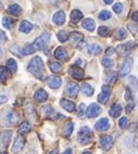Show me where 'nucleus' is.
<instances>
[{
  "label": "nucleus",
  "instance_id": "a18cd8bd",
  "mask_svg": "<svg viewBox=\"0 0 138 154\" xmlns=\"http://www.w3.org/2000/svg\"><path fill=\"white\" fill-rule=\"evenodd\" d=\"M115 79H116V75H115V73L114 72H110V74H108V83L109 84H114V82H115Z\"/></svg>",
  "mask_w": 138,
  "mask_h": 154
},
{
  "label": "nucleus",
  "instance_id": "3c124183",
  "mask_svg": "<svg viewBox=\"0 0 138 154\" xmlns=\"http://www.w3.org/2000/svg\"><path fill=\"white\" fill-rule=\"evenodd\" d=\"M0 40H7V36H6V33L3 32V30L0 29Z\"/></svg>",
  "mask_w": 138,
  "mask_h": 154
},
{
  "label": "nucleus",
  "instance_id": "c85d7f7f",
  "mask_svg": "<svg viewBox=\"0 0 138 154\" xmlns=\"http://www.w3.org/2000/svg\"><path fill=\"white\" fill-rule=\"evenodd\" d=\"M36 51V48L34 47L33 44H27L25 45L24 47L22 48V53L24 55H30V54H33L34 52Z\"/></svg>",
  "mask_w": 138,
  "mask_h": 154
},
{
  "label": "nucleus",
  "instance_id": "e433bc0d",
  "mask_svg": "<svg viewBox=\"0 0 138 154\" xmlns=\"http://www.w3.org/2000/svg\"><path fill=\"white\" fill-rule=\"evenodd\" d=\"M1 23H2L3 27L8 28V29H10V28H11L12 26H13V24H14L13 20L10 19V17H3L2 20H1Z\"/></svg>",
  "mask_w": 138,
  "mask_h": 154
},
{
  "label": "nucleus",
  "instance_id": "473e14b6",
  "mask_svg": "<svg viewBox=\"0 0 138 154\" xmlns=\"http://www.w3.org/2000/svg\"><path fill=\"white\" fill-rule=\"evenodd\" d=\"M10 77V74H9V71L7 67H3V66H0V82H6Z\"/></svg>",
  "mask_w": 138,
  "mask_h": 154
},
{
  "label": "nucleus",
  "instance_id": "f03ea898",
  "mask_svg": "<svg viewBox=\"0 0 138 154\" xmlns=\"http://www.w3.org/2000/svg\"><path fill=\"white\" fill-rule=\"evenodd\" d=\"M94 138V132L91 131V129L89 127H82L78 131V142L82 144V146H85V144H88L91 142Z\"/></svg>",
  "mask_w": 138,
  "mask_h": 154
},
{
  "label": "nucleus",
  "instance_id": "aec40b11",
  "mask_svg": "<svg viewBox=\"0 0 138 154\" xmlns=\"http://www.w3.org/2000/svg\"><path fill=\"white\" fill-rule=\"evenodd\" d=\"M82 26L85 28L86 30H88V32H94L95 30V27H96V24H95V21L93 19H85L82 22Z\"/></svg>",
  "mask_w": 138,
  "mask_h": 154
},
{
  "label": "nucleus",
  "instance_id": "c756f323",
  "mask_svg": "<svg viewBox=\"0 0 138 154\" xmlns=\"http://www.w3.org/2000/svg\"><path fill=\"white\" fill-rule=\"evenodd\" d=\"M7 69L11 72V73H15L17 69V61L14 60V59H9V60L7 61Z\"/></svg>",
  "mask_w": 138,
  "mask_h": 154
},
{
  "label": "nucleus",
  "instance_id": "2eb2a0df",
  "mask_svg": "<svg viewBox=\"0 0 138 154\" xmlns=\"http://www.w3.org/2000/svg\"><path fill=\"white\" fill-rule=\"evenodd\" d=\"M61 84H62L61 77L55 76V75L48 77V86H49L51 89H58L61 86Z\"/></svg>",
  "mask_w": 138,
  "mask_h": 154
},
{
  "label": "nucleus",
  "instance_id": "a211bd4d",
  "mask_svg": "<svg viewBox=\"0 0 138 154\" xmlns=\"http://www.w3.org/2000/svg\"><path fill=\"white\" fill-rule=\"evenodd\" d=\"M53 55H55V58L59 61H64L67 59V52H66V50L62 47L57 48L55 53H53Z\"/></svg>",
  "mask_w": 138,
  "mask_h": 154
},
{
  "label": "nucleus",
  "instance_id": "412c9836",
  "mask_svg": "<svg viewBox=\"0 0 138 154\" xmlns=\"http://www.w3.org/2000/svg\"><path fill=\"white\" fill-rule=\"evenodd\" d=\"M109 113H110V115L112 116V117H119L122 113L121 104H120V103H114V104L111 106Z\"/></svg>",
  "mask_w": 138,
  "mask_h": 154
},
{
  "label": "nucleus",
  "instance_id": "5fc2aeb1",
  "mask_svg": "<svg viewBox=\"0 0 138 154\" xmlns=\"http://www.w3.org/2000/svg\"><path fill=\"white\" fill-rule=\"evenodd\" d=\"M62 154H73V151H72V149H66L65 151L63 152Z\"/></svg>",
  "mask_w": 138,
  "mask_h": 154
},
{
  "label": "nucleus",
  "instance_id": "cd10ccee",
  "mask_svg": "<svg viewBox=\"0 0 138 154\" xmlns=\"http://www.w3.org/2000/svg\"><path fill=\"white\" fill-rule=\"evenodd\" d=\"M8 12L14 17H19L20 14L22 13V9L21 7L17 6V5H11V6L8 7Z\"/></svg>",
  "mask_w": 138,
  "mask_h": 154
},
{
  "label": "nucleus",
  "instance_id": "6e6552de",
  "mask_svg": "<svg viewBox=\"0 0 138 154\" xmlns=\"http://www.w3.org/2000/svg\"><path fill=\"white\" fill-rule=\"evenodd\" d=\"M25 146V138L23 135H20L17 136V138H15V140H14L13 142V146H12V151L14 152V153H19V152H21L24 149Z\"/></svg>",
  "mask_w": 138,
  "mask_h": 154
},
{
  "label": "nucleus",
  "instance_id": "4be33fe9",
  "mask_svg": "<svg viewBox=\"0 0 138 154\" xmlns=\"http://www.w3.org/2000/svg\"><path fill=\"white\" fill-rule=\"evenodd\" d=\"M42 113L45 114V116L49 119H55V110H53L52 106H50V105H44L42 109Z\"/></svg>",
  "mask_w": 138,
  "mask_h": 154
},
{
  "label": "nucleus",
  "instance_id": "49530a36",
  "mask_svg": "<svg viewBox=\"0 0 138 154\" xmlns=\"http://www.w3.org/2000/svg\"><path fill=\"white\" fill-rule=\"evenodd\" d=\"M127 27L130 28V30L132 32L133 35H137V32H138L137 25H136V24H133V23H130V24L127 25Z\"/></svg>",
  "mask_w": 138,
  "mask_h": 154
},
{
  "label": "nucleus",
  "instance_id": "8fccbe9b",
  "mask_svg": "<svg viewBox=\"0 0 138 154\" xmlns=\"http://www.w3.org/2000/svg\"><path fill=\"white\" fill-rule=\"evenodd\" d=\"M8 101V97L6 94H0V104H3Z\"/></svg>",
  "mask_w": 138,
  "mask_h": 154
},
{
  "label": "nucleus",
  "instance_id": "7ed1b4c3",
  "mask_svg": "<svg viewBox=\"0 0 138 154\" xmlns=\"http://www.w3.org/2000/svg\"><path fill=\"white\" fill-rule=\"evenodd\" d=\"M50 40V33H47V32H45L42 33V35L39 36L38 38L35 39V42H34V47L36 48V50H44L45 48L47 47L48 42Z\"/></svg>",
  "mask_w": 138,
  "mask_h": 154
},
{
  "label": "nucleus",
  "instance_id": "864d4df0",
  "mask_svg": "<svg viewBox=\"0 0 138 154\" xmlns=\"http://www.w3.org/2000/svg\"><path fill=\"white\" fill-rule=\"evenodd\" d=\"M137 17H138V12L137 11H135V12H134V13H133L132 14V19H133V21H134V22H137Z\"/></svg>",
  "mask_w": 138,
  "mask_h": 154
},
{
  "label": "nucleus",
  "instance_id": "39448f33",
  "mask_svg": "<svg viewBox=\"0 0 138 154\" xmlns=\"http://www.w3.org/2000/svg\"><path fill=\"white\" fill-rule=\"evenodd\" d=\"M134 47H135V44L133 42H127V44L119 45V46L116 47L115 51L120 57H125V55H128L132 52Z\"/></svg>",
  "mask_w": 138,
  "mask_h": 154
},
{
  "label": "nucleus",
  "instance_id": "9b49d317",
  "mask_svg": "<svg viewBox=\"0 0 138 154\" xmlns=\"http://www.w3.org/2000/svg\"><path fill=\"white\" fill-rule=\"evenodd\" d=\"M80 92V86L76 83H73V82H70L66 86V94H69V97L71 98H76Z\"/></svg>",
  "mask_w": 138,
  "mask_h": 154
},
{
  "label": "nucleus",
  "instance_id": "4c0bfd02",
  "mask_svg": "<svg viewBox=\"0 0 138 154\" xmlns=\"http://www.w3.org/2000/svg\"><path fill=\"white\" fill-rule=\"evenodd\" d=\"M57 37H58V40L60 42H65L69 40V34L66 33L65 30H60L58 35H57Z\"/></svg>",
  "mask_w": 138,
  "mask_h": 154
},
{
  "label": "nucleus",
  "instance_id": "f3484780",
  "mask_svg": "<svg viewBox=\"0 0 138 154\" xmlns=\"http://www.w3.org/2000/svg\"><path fill=\"white\" fill-rule=\"evenodd\" d=\"M53 23H55V25H62L64 24V22H65V13H64V11H58L55 12V14H53Z\"/></svg>",
  "mask_w": 138,
  "mask_h": 154
},
{
  "label": "nucleus",
  "instance_id": "dca6fc26",
  "mask_svg": "<svg viewBox=\"0 0 138 154\" xmlns=\"http://www.w3.org/2000/svg\"><path fill=\"white\" fill-rule=\"evenodd\" d=\"M34 99L36 100L37 102H39V103H42V102L47 101V99H48L47 91L45 90V89H38V90H36L35 94H34Z\"/></svg>",
  "mask_w": 138,
  "mask_h": 154
},
{
  "label": "nucleus",
  "instance_id": "f8f14e48",
  "mask_svg": "<svg viewBox=\"0 0 138 154\" xmlns=\"http://www.w3.org/2000/svg\"><path fill=\"white\" fill-rule=\"evenodd\" d=\"M100 144H101L102 149L105 150V151H108L112 148V144H113V139L111 136L108 135H103L100 137Z\"/></svg>",
  "mask_w": 138,
  "mask_h": 154
},
{
  "label": "nucleus",
  "instance_id": "4468645a",
  "mask_svg": "<svg viewBox=\"0 0 138 154\" xmlns=\"http://www.w3.org/2000/svg\"><path fill=\"white\" fill-rule=\"evenodd\" d=\"M110 128V122H109L108 119H100L99 121L97 122L95 124V129L98 130V131H105Z\"/></svg>",
  "mask_w": 138,
  "mask_h": 154
},
{
  "label": "nucleus",
  "instance_id": "20e7f679",
  "mask_svg": "<svg viewBox=\"0 0 138 154\" xmlns=\"http://www.w3.org/2000/svg\"><path fill=\"white\" fill-rule=\"evenodd\" d=\"M11 137L12 132L10 130L0 132V154H3V152L7 150L9 143H10V140H11Z\"/></svg>",
  "mask_w": 138,
  "mask_h": 154
},
{
  "label": "nucleus",
  "instance_id": "6e6d98bb",
  "mask_svg": "<svg viewBox=\"0 0 138 154\" xmlns=\"http://www.w3.org/2000/svg\"><path fill=\"white\" fill-rule=\"evenodd\" d=\"M105 1V3H107V5H111V3L113 2V0H103Z\"/></svg>",
  "mask_w": 138,
  "mask_h": 154
},
{
  "label": "nucleus",
  "instance_id": "09e8293b",
  "mask_svg": "<svg viewBox=\"0 0 138 154\" xmlns=\"http://www.w3.org/2000/svg\"><path fill=\"white\" fill-rule=\"evenodd\" d=\"M113 53H115V49H114V48H112V47L108 48V49H107V51H105V54H107V57H111Z\"/></svg>",
  "mask_w": 138,
  "mask_h": 154
},
{
  "label": "nucleus",
  "instance_id": "2f4dec72",
  "mask_svg": "<svg viewBox=\"0 0 138 154\" xmlns=\"http://www.w3.org/2000/svg\"><path fill=\"white\" fill-rule=\"evenodd\" d=\"M102 49L101 47H100L99 45H90L88 47V53L89 54H99V53H101Z\"/></svg>",
  "mask_w": 138,
  "mask_h": 154
},
{
  "label": "nucleus",
  "instance_id": "1a4fd4ad",
  "mask_svg": "<svg viewBox=\"0 0 138 154\" xmlns=\"http://www.w3.org/2000/svg\"><path fill=\"white\" fill-rule=\"evenodd\" d=\"M101 113V107L96 103H91L88 106V109H86V116L88 119H95Z\"/></svg>",
  "mask_w": 138,
  "mask_h": 154
},
{
  "label": "nucleus",
  "instance_id": "393cba45",
  "mask_svg": "<svg viewBox=\"0 0 138 154\" xmlns=\"http://www.w3.org/2000/svg\"><path fill=\"white\" fill-rule=\"evenodd\" d=\"M80 88H82V91H83V94H85V96L87 97H91L93 94H94V88H93V86L89 85V84L87 83H84L83 85H82V87H80Z\"/></svg>",
  "mask_w": 138,
  "mask_h": 154
},
{
  "label": "nucleus",
  "instance_id": "bb28decb",
  "mask_svg": "<svg viewBox=\"0 0 138 154\" xmlns=\"http://www.w3.org/2000/svg\"><path fill=\"white\" fill-rule=\"evenodd\" d=\"M32 129V126L28 122H23L22 124L20 125L19 127V134L20 135H25V134H28Z\"/></svg>",
  "mask_w": 138,
  "mask_h": 154
},
{
  "label": "nucleus",
  "instance_id": "ea45409f",
  "mask_svg": "<svg viewBox=\"0 0 138 154\" xmlns=\"http://www.w3.org/2000/svg\"><path fill=\"white\" fill-rule=\"evenodd\" d=\"M99 20L101 21H107V20H110L111 19V13L110 11H107V10H102L101 12L99 13Z\"/></svg>",
  "mask_w": 138,
  "mask_h": 154
},
{
  "label": "nucleus",
  "instance_id": "ddd939ff",
  "mask_svg": "<svg viewBox=\"0 0 138 154\" xmlns=\"http://www.w3.org/2000/svg\"><path fill=\"white\" fill-rule=\"evenodd\" d=\"M70 74H71V76H72L74 79L80 80L84 77V71L80 69V66L75 64V65H72L70 67Z\"/></svg>",
  "mask_w": 138,
  "mask_h": 154
},
{
  "label": "nucleus",
  "instance_id": "58836bf2",
  "mask_svg": "<svg viewBox=\"0 0 138 154\" xmlns=\"http://www.w3.org/2000/svg\"><path fill=\"white\" fill-rule=\"evenodd\" d=\"M98 35L101 36V37H108L110 35V30L107 26H100L98 28Z\"/></svg>",
  "mask_w": 138,
  "mask_h": 154
},
{
  "label": "nucleus",
  "instance_id": "13d9d810",
  "mask_svg": "<svg viewBox=\"0 0 138 154\" xmlns=\"http://www.w3.org/2000/svg\"><path fill=\"white\" fill-rule=\"evenodd\" d=\"M2 55V50H1V48H0V57Z\"/></svg>",
  "mask_w": 138,
  "mask_h": 154
},
{
  "label": "nucleus",
  "instance_id": "6ab92c4d",
  "mask_svg": "<svg viewBox=\"0 0 138 154\" xmlns=\"http://www.w3.org/2000/svg\"><path fill=\"white\" fill-rule=\"evenodd\" d=\"M60 105L63 107L64 110L67 111V112L72 113L75 111V103L72 101H69V100H66V99H61Z\"/></svg>",
  "mask_w": 138,
  "mask_h": 154
},
{
  "label": "nucleus",
  "instance_id": "603ef678",
  "mask_svg": "<svg viewBox=\"0 0 138 154\" xmlns=\"http://www.w3.org/2000/svg\"><path fill=\"white\" fill-rule=\"evenodd\" d=\"M11 51H13V52H15V54L19 55V57H22V54H21V51H19V48H17V47L11 48Z\"/></svg>",
  "mask_w": 138,
  "mask_h": 154
},
{
  "label": "nucleus",
  "instance_id": "9d476101",
  "mask_svg": "<svg viewBox=\"0 0 138 154\" xmlns=\"http://www.w3.org/2000/svg\"><path fill=\"white\" fill-rule=\"evenodd\" d=\"M19 121V114L14 111H10L7 113L6 117H5V122H6L7 126H13L15 125Z\"/></svg>",
  "mask_w": 138,
  "mask_h": 154
},
{
  "label": "nucleus",
  "instance_id": "0eeeda50",
  "mask_svg": "<svg viewBox=\"0 0 138 154\" xmlns=\"http://www.w3.org/2000/svg\"><path fill=\"white\" fill-rule=\"evenodd\" d=\"M132 66H133V59L132 58L125 59L121 65V69H120V77H125L127 74H130V72L132 71Z\"/></svg>",
  "mask_w": 138,
  "mask_h": 154
},
{
  "label": "nucleus",
  "instance_id": "f704fd0d",
  "mask_svg": "<svg viewBox=\"0 0 138 154\" xmlns=\"http://www.w3.org/2000/svg\"><path fill=\"white\" fill-rule=\"evenodd\" d=\"M73 129H74V124L73 123H67V124L65 125V127H64V129H63V136L64 137H70L71 136V134H72Z\"/></svg>",
  "mask_w": 138,
  "mask_h": 154
},
{
  "label": "nucleus",
  "instance_id": "4d7b16f0",
  "mask_svg": "<svg viewBox=\"0 0 138 154\" xmlns=\"http://www.w3.org/2000/svg\"><path fill=\"white\" fill-rule=\"evenodd\" d=\"M50 154H58V151H57V150H53V151L50 152Z\"/></svg>",
  "mask_w": 138,
  "mask_h": 154
},
{
  "label": "nucleus",
  "instance_id": "de8ad7c7",
  "mask_svg": "<svg viewBox=\"0 0 138 154\" xmlns=\"http://www.w3.org/2000/svg\"><path fill=\"white\" fill-rule=\"evenodd\" d=\"M134 107H135V103H134V101H133V102H128V104H127V106H126V112L127 113H130Z\"/></svg>",
  "mask_w": 138,
  "mask_h": 154
},
{
  "label": "nucleus",
  "instance_id": "423d86ee",
  "mask_svg": "<svg viewBox=\"0 0 138 154\" xmlns=\"http://www.w3.org/2000/svg\"><path fill=\"white\" fill-rule=\"evenodd\" d=\"M111 96V89L109 86L103 85L101 88V94L98 96V101L101 103V104H107L108 101L110 100Z\"/></svg>",
  "mask_w": 138,
  "mask_h": 154
},
{
  "label": "nucleus",
  "instance_id": "37998d69",
  "mask_svg": "<svg viewBox=\"0 0 138 154\" xmlns=\"http://www.w3.org/2000/svg\"><path fill=\"white\" fill-rule=\"evenodd\" d=\"M125 100L127 102H133V94H132V91H130V88H126V91H125Z\"/></svg>",
  "mask_w": 138,
  "mask_h": 154
},
{
  "label": "nucleus",
  "instance_id": "a878e982",
  "mask_svg": "<svg viewBox=\"0 0 138 154\" xmlns=\"http://www.w3.org/2000/svg\"><path fill=\"white\" fill-rule=\"evenodd\" d=\"M69 38H71L72 44L77 45L78 42L83 40V35H82L80 33H78V32H73V33H71L69 35Z\"/></svg>",
  "mask_w": 138,
  "mask_h": 154
},
{
  "label": "nucleus",
  "instance_id": "72a5a7b5",
  "mask_svg": "<svg viewBox=\"0 0 138 154\" xmlns=\"http://www.w3.org/2000/svg\"><path fill=\"white\" fill-rule=\"evenodd\" d=\"M126 36H127L126 30L123 27H119L115 30V38L118 39V40H123V39L126 38Z\"/></svg>",
  "mask_w": 138,
  "mask_h": 154
},
{
  "label": "nucleus",
  "instance_id": "c9c22d12",
  "mask_svg": "<svg viewBox=\"0 0 138 154\" xmlns=\"http://www.w3.org/2000/svg\"><path fill=\"white\" fill-rule=\"evenodd\" d=\"M101 64L105 66V67H107V69H111V67L114 65V62L110 57H105V58H102Z\"/></svg>",
  "mask_w": 138,
  "mask_h": 154
},
{
  "label": "nucleus",
  "instance_id": "bf43d9fd",
  "mask_svg": "<svg viewBox=\"0 0 138 154\" xmlns=\"http://www.w3.org/2000/svg\"><path fill=\"white\" fill-rule=\"evenodd\" d=\"M83 154H91V153H90V152H84Z\"/></svg>",
  "mask_w": 138,
  "mask_h": 154
},
{
  "label": "nucleus",
  "instance_id": "5701e85b",
  "mask_svg": "<svg viewBox=\"0 0 138 154\" xmlns=\"http://www.w3.org/2000/svg\"><path fill=\"white\" fill-rule=\"evenodd\" d=\"M33 30V24L27 21H23L20 24V32H22L24 34H28Z\"/></svg>",
  "mask_w": 138,
  "mask_h": 154
},
{
  "label": "nucleus",
  "instance_id": "f257e3e1",
  "mask_svg": "<svg viewBox=\"0 0 138 154\" xmlns=\"http://www.w3.org/2000/svg\"><path fill=\"white\" fill-rule=\"evenodd\" d=\"M27 69L30 71V73H32L36 77L37 79L42 80V78H44V62H42V58L35 57L32 59L27 66Z\"/></svg>",
  "mask_w": 138,
  "mask_h": 154
},
{
  "label": "nucleus",
  "instance_id": "c03bdc74",
  "mask_svg": "<svg viewBox=\"0 0 138 154\" xmlns=\"http://www.w3.org/2000/svg\"><path fill=\"white\" fill-rule=\"evenodd\" d=\"M119 125L120 127H121L122 129H125L127 127V117H125V116H123V117H121L119 121Z\"/></svg>",
  "mask_w": 138,
  "mask_h": 154
},
{
  "label": "nucleus",
  "instance_id": "79ce46f5",
  "mask_svg": "<svg viewBox=\"0 0 138 154\" xmlns=\"http://www.w3.org/2000/svg\"><path fill=\"white\" fill-rule=\"evenodd\" d=\"M112 9H113V11L116 14H120L122 12V10H123V5L121 2H116L115 5H113V8Z\"/></svg>",
  "mask_w": 138,
  "mask_h": 154
},
{
  "label": "nucleus",
  "instance_id": "7c9ffc66",
  "mask_svg": "<svg viewBox=\"0 0 138 154\" xmlns=\"http://www.w3.org/2000/svg\"><path fill=\"white\" fill-rule=\"evenodd\" d=\"M49 69L52 73H59L61 71V64L55 62V61L50 60L49 61Z\"/></svg>",
  "mask_w": 138,
  "mask_h": 154
},
{
  "label": "nucleus",
  "instance_id": "b1692460",
  "mask_svg": "<svg viewBox=\"0 0 138 154\" xmlns=\"http://www.w3.org/2000/svg\"><path fill=\"white\" fill-rule=\"evenodd\" d=\"M82 19H83V13L80 10H73L71 13V22L73 24H77L80 21H82Z\"/></svg>",
  "mask_w": 138,
  "mask_h": 154
},
{
  "label": "nucleus",
  "instance_id": "a19ab883",
  "mask_svg": "<svg viewBox=\"0 0 138 154\" xmlns=\"http://www.w3.org/2000/svg\"><path fill=\"white\" fill-rule=\"evenodd\" d=\"M78 117H80V119H84L86 116V105L84 104V103H80V105H78Z\"/></svg>",
  "mask_w": 138,
  "mask_h": 154
}]
</instances>
